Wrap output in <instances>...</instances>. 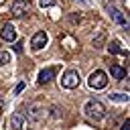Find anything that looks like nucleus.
Instances as JSON below:
<instances>
[{"label":"nucleus","instance_id":"f257e3e1","mask_svg":"<svg viewBox=\"0 0 130 130\" xmlns=\"http://www.w3.org/2000/svg\"><path fill=\"white\" fill-rule=\"evenodd\" d=\"M83 112H85V116L87 118H91V120H102L104 116H106V106L100 102V100H89V102H85V108H83Z\"/></svg>","mask_w":130,"mask_h":130},{"label":"nucleus","instance_id":"f03ea898","mask_svg":"<svg viewBox=\"0 0 130 130\" xmlns=\"http://www.w3.org/2000/svg\"><path fill=\"white\" fill-rule=\"evenodd\" d=\"M87 83H89L91 89H104V87L108 85V75H106V71H102V69L91 71L89 77H87Z\"/></svg>","mask_w":130,"mask_h":130},{"label":"nucleus","instance_id":"7ed1b4c3","mask_svg":"<svg viewBox=\"0 0 130 130\" xmlns=\"http://www.w3.org/2000/svg\"><path fill=\"white\" fill-rule=\"evenodd\" d=\"M79 81H81V77H79V71H77V69H69V71H65L63 77H61V85H63L65 89H75V87L79 85Z\"/></svg>","mask_w":130,"mask_h":130},{"label":"nucleus","instance_id":"20e7f679","mask_svg":"<svg viewBox=\"0 0 130 130\" xmlns=\"http://www.w3.org/2000/svg\"><path fill=\"white\" fill-rule=\"evenodd\" d=\"M10 10H12V16L20 18V16H24V14L30 10V2H28V0H14Z\"/></svg>","mask_w":130,"mask_h":130},{"label":"nucleus","instance_id":"39448f33","mask_svg":"<svg viewBox=\"0 0 130 130\" xmlns=\"http://www.w3.org/2000/svg\"><path fill=\"white\" fill-rule=\"evenodd\" d=\"M47 41H49L47 32H45V30H39V32L32 35V39H30V47H32L35 51H41V49L47 45Z\"/></svg>","mask_w":130,"mask_h":130},{"label":"nucleus","instance_id":"423d86ee","mask_svg":"<svg viewBox=\"0 0 130 130\" xmlns=\"http://www.w3.org/2000/svg\"><path fill=\"white\" fill-rule=\"evenodd\" d=\"M10 128L12 130H24L26 128V116L22 112H14L10 118Z\"/></svg>","mask_w":130,"mask_h":130},{"label":"nucleus","instance_id":"0eeeda50","mask_svg":"<svg viewBox=\"0 0 130 130\" xmlns=\"http://www.w3.org/2000/svg\"><path fill=\"white\" fill-rule=\"evenodd\" d=\"M0 37H2V41H8V43L16 41V28H14V24L12 22H6L4 28H2V32H0Z\"/></svg>","mask_w":130,"mask_h":130},{"label":"nucleus","instance_id":"6e6552de","mask_svg":"<svg viewBox=\"0 0 130 130\" xmlns=\"http://www.w3.org/2000/svg\"><path fill=\"white\" fill-rule=\"evenodd\" d=\"M108 10H110V14H112V18H114V20H116V22H118L120 26H124V28L128 30V20H126V16H124V14H122V12L118 10V8H114V6H110Z\"/></svg>","mask_w":130,"mask_h":130},{"label":"nucleus","instance_id":"1a4fd4ad","mask_svg":"<svg viewBox=\"0 0 130 130\" xmlns=\"http://www.w3.org/2000/svg\"><path fill=\"white\" fill-rule=\"evenodd\" d=\"M55 73H57L55 67H47V69H43V71L39 73V83H49V81L55 77Z\"/></svg>","mask_w":130,"mask_h":130},{"label":"nucleus","instance_id":"9d476101","mask_svg":"<svg viewBox=\"0 0 130 130\" xmlns=\"http://www.w3.org/2000/svg\"><path fill=\"white\" fill-rule=\"evenodd\" d=\"M43 116H45V110H43L41 106H30V108H28V120L37 122V120H41Z\"/></svg>","mask_w":130,"mask_h":130},{"label":"nucleus","instance_id":"9b49d317","mask_svg":"<svg viewBox=\"0 0 130 130\" xmlns=\"http://www.w3.org/2000/svg\"><path fill=\"white\" fill-rule=\"evenodd\" d=\"M110 73H112L116 79H124V77H126V69L120 67V65H112V67H110Z\"/></svg>","mask_w":130,"mask_h":130},{"label":"nucleus","instance_id":"f8f14e48","mask_svg":"<svg viewBox=\"0 0 130 130\" xmlns=\"http://www.w3.org/2000/svg\"><path fill=\"white\" fill-rule=\"evenodd\" d=\"M110 100H114V102H128V93H112L110 95Z\"/></svg>","mask_w":130,"mask_h":130},{"label":"nucleus","instance_id":"ddd939ff","mask_svg":"<svg viewBox=\"0 0 130 130\" xmlns=\"http://www.w3.org/2000/svg\"><path fill=\"white\" fill-rule=\"evenodd\" d=\"M6 63H10V53L8 51H0V67L6 65Z\"/></svg>","mask_w":130,"mask_h":130},{"label":"nucleus","instance_id":"4468645a","mask_svg":"<svg viewBox=\"0 0 130 130\" xmlns=\"http://www.w3.org/2000/svg\"><path fill=\"white\" fill-rule=\"evenodd\" d=\"M110 51H112V53H120V55H126V51H122V49H120V45H118L116 41H112V43H110Z\"/></svg>","mask_w":130,"mask_h":130},{"label":"nucleus","instance_id":"2eb2a0df","mask_svg":"<svg viewBox=\"0 0 130 130\" xmlns=\"http://www.w3.org/2000/svg\"><path fill=\"white\" fill-rule=\"evenodd\" d=\"M39 4H41L43 8H47V6H53V4H55V0H39Z\"/></svg>","mask_w":130,"mask_h":130},{"label":"nucleus","instance_id":"dca6fc26","mask_svg":"<svg viewBox=\"0 0 130 130\" xmlns=\"http://www.w3.org/2000/svg\"><path fill=\"white\" fill-rule=\"evenodd\" d=\"M22 89H24V83H22V81H20V83H18V85H16V89H14V93H16V95H18V93H20V91H22Z\"/></svg>","mask_w":130,"mask_h":130},{"label":"nucleus","instance_id":"f3484780","mask_svg":"<svg viewBox=\"0 0 130 130\" xmlns=\"http://www.w3.org/2000/svg\"><path fill=\"white\" fill-rule=\"evenodd\" d=\"M122 130H130V120H128V118L124 120V124H122Z\"/></svg>","mask_w":130,"mask_h":130},{"label":"nucleus","instance_id":"a211bd4d","mask_svg":"<svg viewBox=\"0 0 130 130\" xmlns=\"http://www.w3.org/2000/svg\"><path fill=\"white\" fill-rule=\"evenodd\" d=\"M14 51L20 53V51H22V43H16V45H14Z\"/></svg>","mask_w":130,"mask_h":130},{"label":"nucleus","instance_id":"6ab92c4d","mask_svg":"<svg viewBox=\"0 0 130 130\" xmlns=\"http://www.w3.org/2000/svg\"><path fill=\"white\" fill-rule=\"evenodd\" d=\"M2 108H4V98L0 95V112H2Z\"/></svg>","mask_w":130,"mask_h":130},{"label":"nucleus","instance_id":"aec40b11","mask_svg":"<svg viewBox=\"0 0 130 130\" xmlns=\"http://www.w3.org/2000/svg\"><path fill=\"white\" fill-rule=\"evenodd\" d=\"M79 2H83V4H89V0H79Z\"/></svg>","mask_w":130,"mask_h":130}]
</instances>
